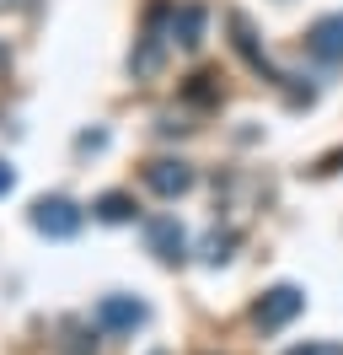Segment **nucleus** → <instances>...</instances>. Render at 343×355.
Listing matches in <instances>:
<instances>
[{
  "mask_svg": "<svg viewBox=\"0 0 343 355\" xmlns=\"http://www.w3.org/2000/svg\"><path fill=\"white\" fill-rule=\"evenodd\" d=\"M193 183H198V173H193L188 162H177V156H156V162L145 167V189L161 194V200H183Z\"/></svg>",
  "mask_w": 343,
  "mask_h": 355,
  "instance_id": "f257e3e1",
  "label": "nucleus"
},
{
  "mask_svg": "<svg viewBox=\"0 0 343 355\" xmlns=\"http://www.w3.org/2000/svg\"><path fill=\"white\" fill-rule=\"evenodd\" d=\"M300 307H306V296H300L295 286H274V291H268V296L252 307V323H257L263 334H274V329H284V323H295Z\"/></svg>",
  "mask_w": 343,
  "mask_h": 355,
  "instance_id": "f03ea898",
  "label": "nucleus"
},
{
  "mask_svg": "<svg viewBox=\"0 0 343 355\" xmlns=\"http://www.w3.org/2000/svg\"><path fill=\"white\" fill-rule=\"evenodd\" d=\"M204 22H210V11H204L198 0H188V6H172V44L198 49V44H204Z\"/></svg>",
  "mask_w": 343,
  "mask_h": 355,
  "instance_id": "6e6552de",
  "label": "nucleus"
},
{
  "mask_svg": "<svg viewBox=\"0 0 343 355\" xmlns=\"http://www.w3.org/2000/svg\"><path fill=\"white\" fill-rule=\"evenodd\" d=\"M91 210H97V221H107V226L134 221V200H129V194H118V189H113V194H102V200L91 205Z\"/></svg>",
  "mask_w": 343,
  "mask_h": 355,
  "instance_id": "1a4fd4ad",
  "label": "nucleus"
},
{
  "mask_svg": "<svg viewBox=\"0 0 343 355\" xmlns=\"http://www.w3.org/2000/svg\"><path fill=\"white\" fill-rule=\"evenodd\" d=\"M145 318H150V307L140 296H102L97 302V329H107V334H134Z\"/></svg>",
  "mask_w": 343,
  "mask_h": 355,
  "instance_id": "39448f33",
  "label": "nucleus"
},
{
  "mask_svg": "<svg viewBox=\"0 0 343 355\" xmlns=\"http://www.w3.org/2000/svg\"><path fill=\"white\" fill-rule=\"evenodd\" d=\"M172 17V6H156L150 11V27H145V38H140V49L129 54V70L134 76H156L161 70V54H167V38H161V22Z\"/></svg>",
  "mask_w": 343,
  "mask_h": 355,
  "instance_id": "423d86ee",
  "label": "nucleus"
},
{
  "mask_svg": "<svg viewBox=\"0 0 343 355\" xmlns=\"http://www.w3.org/2000/svg\"><path fill=\"white\" fill-rule=\"evenodd\" d=\"M33 226H38L43 237H75L81 232V210H75V200H64V194H48V200L33 205Z\"/></svg>",
  "mask_w": 343,
  "mask_h": 355,
  "instance_id": "7ed1b4c3",
  "label": "nucleus"
},
{
  "mask_svg": "<svg viewBox=\"0 0 343 355\" xmlns=\"http://www.w3.org/2000/svg\"><path fill=\"white\" fill-rule=\"evenodd\" d=\"M11 183H17V173H11L6 162H0V194H11Z\"/></svg>",
  "mask_w": 343,
  "mask_h": 355,
  "instance_id": "4468645a",
  "label": "nucleus"
},
{
  "mask_svg": "<svg viewBox=\"0 0 343 355\" xmlns=\"http://www.w3.org/2000/svg\"><path fill=\"white\" fill-rule=\"evenodd\" d=\"M231 248H236V237H231V232H225V237L214 232V237H210V248H204V264H225V259H231Z\"/></svg>",
  "mask_w": 343,
  "mask_h": 355,
  "instance_id": "9b49d317",
  "label": "nucleus"
},
{
  "mask_svg": "<svg viewBox=\"0 0 343 355\" xmlns=\"http://www.w3.org/2000/svg\"><path fill=\"white\" fill-rule=\"evenodd\" d=\"M6 6H27V0H6Z\"/></svg>",
  "mask_w": 343,
  "mask_h": 355,
  "instance_id": "2eb2a0df",
  "label": "nucleus"
},
{
  "mask_svg": "<svg viewBox=\"0 0 343 355\" xmlns=\"http://www.w3.org/2000/svg\"><path fill=\"white\" fill-rule=\"evenodd\" d=\"M284 355H343L338 339H306V345H295V350H284Z\"/></svg>",
  "mask_w": 343,
  "mask_h": 355,
  "instance_id": "f8f14e48",
  "label": "nucleus"
},
{
  "mask_svg": "<svg viewBox=\"0 0 343 355\" xmlns=\"http://www.w3.org/2000/svg\"><path fill=\"white\" fill-rule=\"evenodd\" d=\"M210 81H214V76H204V70H198V76H188V87H183V92H188V103H214L220 92H214Z\"/></svg>",
  "mask_w": 343,
  "mask_h": 355,
  "instance_id": "9d476101",
  "label": "nucleus"
},
{
  "mask_svg": "<svg viewBox=\"0 0 343 355\" xmlns=\"http://www.w3.org/2000/svg\"><path fill=\"white\" fill-rule=\"evenodd\" d=\"M75 146H81V151H102V146H107V135H102V130H86Z\"/></svg>",
  "mask_w": 343,
  "mask_h": 355,
  "instance_id": "ddd939ff",
  "label": "nucleus"
},
{
  "mask_svg": "<svg viewBox=\"0 0 343 355\" xmlns=\"http://www.w3.org/2000/svg\"><path fill=\"white\" fill-rule=\"evenodd\" d=\"M306 49L317 54L322 65H343V11L317 17V22H311V33H306Z\"/></svg>",
  "mask_w": 343,
  "mask_h": 355,
  "instance_id": "0eeeda50",
  "label": "nucleus"
},
{
  "mask_svg": "<svg viewBox=\"0 0 343 355\" xmlns=\"http://www.w3.org/2000/svg\"><path fill=\"white\" fill-rule=\"evenodd\" d=\"M145 243L161 264H183L188 259V232L177 226V216H150L145 221Z\"/></svg>",
  "mask_w": 343,
  "mask_h": 355,
  "instance_id": "20e7f679",
  "label": "nucleus"
}]
</instances>
